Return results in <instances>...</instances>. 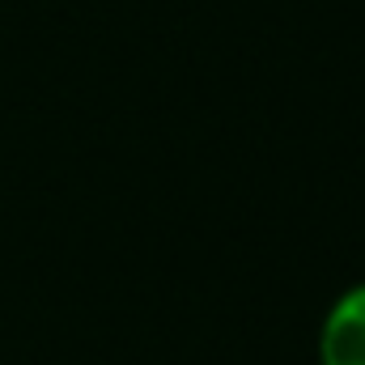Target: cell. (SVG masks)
Instances as JSON below:
<instances>
[{
    "mask_svg": "<svg viewBox=\"0 0 365 365\" xmlns=\"http://www.w3.org/2000/svg\"><path fill=\"white\" fill-rule=\"evenodd\" d=\"M323 365H365V284L336 302L323 323Z\"/></svg>",
    "mask_w": 365,
    "mask_h": 365,
    "instance_id": "obj_1",
    "label": "cell"
}]
</instances>
